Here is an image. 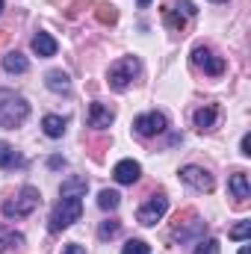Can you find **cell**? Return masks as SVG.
I'll list each match as a JSON object with an SVG mask.
<instances>
[{"label": "cell", "mask_w": 251, "mask_h": 254, "mask_svg": "<svg viewBox=\"0 0 251 254\" xmlns=\"http://www.w3.org/2000/svg\"><path fill=\"white\" fill-rule=\"evenodd\" d=\"M27 116H30V104L12 89H0V127L24 125Z\"/></svg>", "instance_id": "obj_1"}, {"label": "cell", "mask_w": 251, "mask_h": 254, "mask_svg": "<svg viewBox=\"0 0 251 254\" xmlns=\"http://www.w3.org/2000/svg\"><path fill=\"white\" fill-rule=\"evenodd\" d=\"M80 213H83V201H80V198H63V201L54 207V213H51V231L60 234L65 228H71V225L80 219Z\"/></svg>", "instance_id": "obj_2"}, {"label": "cell", "mask_w": 251, "mask_h": 254, "mask_svg": "<svg viewBox=\"0 0 251 254\" xmlns=\"http://www.w3.org/2000/svg\"><path fill=\"white\" fill-rule=\"evenodd\" d=\"M39 201H42V195H39L36 187H24V190L18 192L15 201H6L3 204V216L6 219H24V216H30L39 207Z\"/></svg>", "instance_id": "obj_3"}, {"label": "cell", "mask_w": 251, "mask_h": 254, "mask_svg": "<svg viewBox=\"0 0 251 254\" xmlns=\"http://www.w3.org/2000/svg\"><path fill=\"white\" fill-rule=\"evenodd\" d=\"M136 74H139V60L136 57H122L119 63L110 65V86L116 92H125Z\"/></svg>", "instance_id": "obj_4"}, {"label": "cell", "mask_w": 251, "mask_h": 254, "mask_svg": "<svg viewBox=\"0 0 251 254\" xmlns=\"http://www.w3.org/2000/svg\"><path fill=\"white\" fill-rule=\"evenodd\" d=\"M166 210H169V198L160 192V195H151L142 207H139V213H136V219H139V225H145V228H151V225H157L163 216H166Z\"/></svg>", "instance_id": "obj_5"}, {"label": "cell", "mask_w": 251, "mask_h": 254, "mask_svg": "<svg viewBox=\"0 0 251 254\" xmlns=\"http://www.w3.org/2000/svg\"><path fill=\"white\" fill-rule=\"evenodd\" d=\"M133 127H136V133H139V136L151 139V136L166 133L169 122H166V116H163V113H145V116H139V119L133 122Z\"/></svg>", "instance_id": "obj_6"}, {"label": "cell", "mask_w": 251, "mask_h": 254, "mask_svg": "<svg viewBox=\"0 0 251 254\" xmlns=\"http://www.w3.org/2000/svg\"><path fill=\"white\" fill-rule=\"evenodd\" d=\"M192 63L198 65V68H204V74H210V77H219L225 71V60L216 57L210 48H195L192 51Z\"/></svg>", "instance_id": "obj_7"}, {"label": "cell", "mask_w": 251, "mask_h": 254, "mask_svg": "<svg viewBox=\"0 0 251 254\" xmlns=\"http://www.w3.org/2000/svg\"><path fill=\"white\" fill-rule=\"evenodd\" d=\"M181 181L189 184L192 190H198V192H210L213 190V178H210V172H204V169H198V166H184V169H181Z\"/></svg>", "instance_id": "obj_8"}, {"label": "cell", "mask_w": 251, "mask_h": 254, "mask_svg": "<svg viewBox=\"0 0 251 254\" xmlns=\"http://www.w3.org/2000/svg\"><path fill=\"white\" fill-rule=\"evenodd\" d=\"M139 175H142V169H139L136 160H122V163H116V169H113V178H116L119 184H136Z\"/></svg>", "instance_id": "obj_9"}, {"label": "cell", "mask_w": 251, "mask_h": 254, "mask_svg": "<svg viewBox=\"0 0 251 254\" xmlns=\"http://www.w3.org/2000/svg\"><path fill=\"white\" fill-rule=\"evenodd\" d=\"M116 122V113L110 110V107H104V104H92L89 107V125L98 127V130H104V127H110Z\"/></svg>", "instance_id": "obj_10"}, {"label": "cell", "mask_w": 251, "mask_h": 254, "mask_svg": "<svg viewBox=\"0 0 251 254\" xmlns=\"http://www.w3.org/2000/svg\"><path fill=\"white\" fill-rule=\"evenodd\" d=\"M228 190L234 192V198H237V201H246V198H251L249 175H246V172H237V175H231V181H228Z\"/></svg>", "instance_id": "obj_11"}, {"label": "cell", "mask_w": 251, "mask_h": 254, "mask_svg": "<svg viewBox=\"0 0 251 254\" xmlns=\"http://www.w3.org/2000/svg\"><path fill=\"white\" fill-rule=\"evenodd\" d=\"M33 51H36L39 57H54V54H57V39L48 36V33H36V36H33Z\"/></svg>", "instance_id": "obj_12"}, {"label": "cell", "mask_w": 251, "mask_h": 254, "mask_svg": "<svg viewBox=\"0 0 251 254\" xmlns=\"http://www.w3.org/2000/svg\"><path fill=\"white\" fill-rule=\"evenodd\" d=\"M89 190V184H86V178H68L63 181V198H80V195H86Z\"/></svg>", "instance_id": "obj_13"}, {"label": "cell", "mask_w": 251, "mask_h": 254, "mask_svg": "<svg viewBox=\"0 0 251 254\" xmlns=\"http://www.w3.org/2000/svg\"><path fill=\"white\" fill-rule=\"evenodd\" d=\"M3 68H6L9 74H24V71L30 68V63H27V57H24V54L12 51V54H6V57H3Z\"/></svg>", "instance_id": "obj_14"}, {"label": "cell", "mask_w": 251, "mask_h": 254, "mask_svg": "<svg viewBox=\"0 0 251 254\" xmlns=\"http://www.w3.org/2000/svg\"><path fill=\"white\" fill-rule=\"evenodd\" d=\"M45 83H48V89H51V92H71V80H68V74H65V71H48Z\"/></svg>", "instance_id": "obj_15"}, {"label": "cell", "mask_w": 251, "mask_h": 254, "mask_svg": "<svg viewBox=\"0 0 251 254\" xmlns=\"http://www.w3.org/2000/svg\"><path fill=\"white\" fill-rule=\"evenodd\" d=\"M216 116H219V110L210 104V107H201L198 113H195V127L198 130H210V127L216 125Z\"/></svg>", "instance_id": "obj_16"}, {"label": "cell", "mask_w": 251, "mask_h": 254, "mask_svg": "<svg viewBox=\"0 0 251 254\" xmlns=\"http://www.w3.org/2000/svg\"><path fill=\"white\" fill-rule=\"evenodd\" d=\"M204 228H207V225H204V222L195 216V222H192L189 228H181V225H178V231H175V240L187 243V240H192V237H201V234H204Z\"/></svg>", "instance_id": "obj_17"}, {"label": "cell", "mask_w": 251, "mask_h": 254, "mask_svg": "<svg viewBox=\"0 0 251 254\" xmlns=\"http://www.w3.org/2000/svg\"><path fill=\"white\" fill-rule=\"evenodd\" d=\"M42 130L51 136V139H60L65 133V119H60V116H45V122H42Z\"/></svg>", "instance_id": "obj_18"}, {"label": "cell", "mask_w": 251, "mask_h": 254, "mask_svg": "<svg viewBox=\"0 0 251 254\" xmlns=\"http://www.w3.org/2000/svg\"><path fill=\"white\" fill-rule=\"evenodd\" d=\"M18 163H21V157L15 154V148L6 145V142H0V169H12V166H18Z\"/></svg>", "instance_id": "obj_19"}, {"label": "cell", "mask_w": 251, "mask_h": 254, "mask_svg": "<svg viewBox=\"0 0 251 254\" xmlns=\"http://www.w3.org/2000/svg\"><path fill=\"white\" fill-rule=\"evenodd\" d=\"M119 201H122V195L116 190H101V195H98V207L101 210H116Z\"/></svg>", "instance_id": "obj_20"}, {"label": "cell", "mask_w": 251, "mask_h": 254, "mask_svg": "<svg viewBox=\"0 0 251 254\" xmlns=\"http://www.w3.org/2000/svg\"><path fill=\"white\" fill-rule=\"evenodd\" d=\"M95 15H98V21H101V24H116V18H119L116 6H110V3H98Z\"/></svg>", "instance_id": "obj_21"}, {"label": "cell", "mask_w": 251, "mask_h": 254, "mask_svg": "<svg viewBox=\"0 0 251 254\" xmlns=\"http://www.w3.org/2000/svg\"><path fill=\"white\" fill-rule=\"evenodd\" d=\"M151 249H148V243H142V240H127L125 249H122V254H148Z\"/></svg>", "instance_id": "obj_22"}, {"label": "cell", "mask_w": 251, "mask_h": 254, "mask_svg": "<svg viewBox=\"0 0 251 254\" xmlns=\"http://www.w3.org/2000/svg\"><path fill=\"white\" fill-rule=\"evenodd\" d=\"M119 228H122V225H119L116 219H110V222H104V225H101V231H98V237H101V240H113V237L119 234Z\"/></svg>", "instance_id": "obj_23"}, {"label": "cell", "mask_w": 251, "mask_h": 254, "mask_svg": "<svg viewBox=\"0 0 251 254\" xmlns=\"http://www.w3.org/2000/svg\"><path fill=\"white\" fill-rule=\"evenodd\" d=\"M195 254H219V240H204V243H198Z\"/></svg>", "instance_id": "obj_24"}, {"label": "cell", "mask_w": 251, "mask_h": 254, "mask_svg": "<svg viewBox=\"0 0 251 254\" xmlns=\"http://www.w3.org/2000/svg\"><path fill=\"white\" fill-rule=\"evenodd\" d=\"M251 234V222H240L237 228H231V240H246Z\"/></svg>", "instance_id": "obj_25"}, {"label": "cell", "mask_w": 251, "mask_h": 254, "mask_svg": "<svg viewBox=\"0 0 251 254\" xmlns=\"http://www.w3.org/2000/svg\"><path fill=\"white\" fill-rule=\"evenodd\" d=\"M6 243H9V246H21L24 237H21V234H0V252L6 249Z\"/></svg>", "instance_id": "obj_26"}, {"label": "cell", "mask_w": 251, "mask_h": 254, "mask_svg": "<svg viewBox=\"0 0 251 254\" xmlns=\"http://www.w3.org/2000/svg\"><path fill=\"white\" fill-rule=\"evenodd\" d=\"M172 9H178V12H184V15H195V6H192L189 0H178Z\"/></svg>", "instance_id": "obj_27"}, {"label": "cell", "mask_w": 251, "mask_h": 254, "mask_svg": "<svg viewBox=\"0 0 251 254\" xmlns=\"http://www.w3.org/2000/svg\"><path fill=\"white\" fill-rule=\"evenodd\" d=\"M63 254H86V249H83V246H77V243H71V246H65Z\"/></svg>", "instance_id": "obj_28"}, {"label": "cell", "mask_w": 251, "mask_h": 254, "mask_svg": "<svg viewBox=\"0 0 251 254\" xmlns=\"http://www.w3.org/2000/svg\"><path fill=\"white\" fill-rule=\"evenodd\" d=\"M240 148H243V154L249 157L251 154V136H243V145H240Z\"/></svg>", "instance_id": "obj_29"}, {"label": "cell", "mask_w": 251, "mask_h": 254, "mask_svg": "<svg viewBox=\"0 0 251 254\" xmlns=\"http://www.w3.org/2000/svg\"><path fill=\"white\" fill-rule=\"evenodd\" d=\"M60 166H65V160H60V157H51V169H60Z\"/></svg>", "instance_id": "obj_30"}, {"label": "cell", "mask_w": 251, "mask_h": 254, "mask_svg": "<svg viewBox=\"0 0 251 254\" xmlns=\"http://www.w3.org/2000/svg\"><path fill=\"white\" fill-rule=\"evenodd\" d=\"M136 3H139V6H142V9H145V6H148V3H151V0H136Z\"/></svg>", "instance_id": "obj_31"}, {"label": "cell", "mask_w": 251, "mask_h": 254, "mask_svg": "<svg viewBox=\"0 0 251 254\" xmlns=\"http://www.w3.org/2000/svg\"><path fill=\"white\" fill-rule=\"evenodd\" d=\"M240 254H249V246H243V249H240Z\"/></svg>", "instance_id": "obj_32"}, {"label": "cell", "mask_w": 251, "mask_h": 254, "mask_svg": "<svg viewBox=\"0 0 251 254\" xmlns=\"http://www.w3.org/2000/svg\"><path fill=\"white\" fill-rule=\"evenodd\" d=\"M0 12H3V0H0Z\"/></svg>", "instance_id": "obj_33"}, {"label": "cell", "mask_w": 251, "mask_h": 254, "mask_svg": "<svg viewBox=\"0 0 251 254\" xmlns=\"http://www.w3.org/2000/svg\"><path fill=\"white\" fill-rule=\"evenodd\" d=\"M213 3H225V0H213Z\"/></svg>", "instance_id": "obj_34"}]
</instances>
